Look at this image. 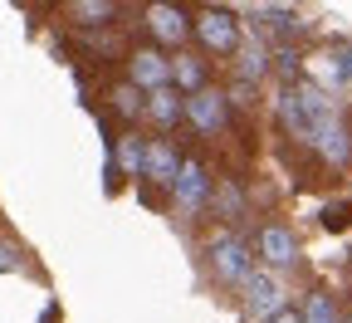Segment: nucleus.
I'll list each match as a JSON object with an SVG mask.
<instances>
[{"instance_id": "nucleus-3", "label": "nucleus", "mask_w": 352, "mask_h": 323, "mask_svg": "<svg viewBox=\"0 0 352 323\" xmlns=\"http://www.w3.org/2000/svg\"><path fill=\"white\" fill-rule=\"evenodd\" d=\"M196 39L206 44L210 54H240V20L230 15V10H201V20H196Z\"/></svg>"}, {"instance_id": "nucleus-17", "label": "nucleus", "mask_w": 352, "mask_h": 323, "mask_svg": "<svg viewBox=\"0 0 352 323\" xmlns=\"http://www.w3.org/2000/svg\"><path fill=\"white\" fill-rule=\"evenodd\" d=\"M113 0H78L74 6V20H83V25H103V20H113Z\"/></svg>"}, {"instance_id": "nucleus-6", "label": "nucleus", "mask_w": 352, "mask_h": 323, "mask_svg": "<svg viewBox=\"0 0 352 323\" xmlns=\"http://www.w3.org/2000/svg\"><path fill=\"white\" fill-rule=\"evenodd\" d=\"M127 79L138 94H162V88H171V59L162 50H138L127 59Z\"/></svg>"}, {"instance_id": "nucleus-16", "label": "nucleus", "mask_w": 352, "mask_h": 323, "mask_svg": "<svg viewBox=\"0 0 352 323\" xmlns=\"http://www.w3.org/2000/svg\"><path fill=\"white\" fill-rule=\"evenodd\" d=\"M264 69H270V54H264L259 44H245V50H240V74H245V83L264 79Z\"/></svg>"}, {"instance_id": "nucleus-10", "label": "nucleus", "mask_w": 352, "mask_h": 323, "mask_svg": "<svg viewBox=\"0 0 352 323\" xmlns=\"http://www.w3.org/2000/svg\"><path fill=\"white\" fill-rule=\"evenodd\" d=\"M147 25H152V34L162 39V44H186V34H191V25H186V10H176V6H152L147 10Z\"/></svg>"}, {"instance_id": "nucleus-14", "label": "nucleus", "mask_w": 352, "mask_h": 323, "mask_svg": "<svg viewBox=\"0 0 352 323\" xmlns=\"http://www.w3.org/2000/svg\"><path fill=\"white\" fill-rule=\"evenodd\" d=\"M113 157H118V167H122L127 176H138V171H142V157H147V143H142V137H132V132H127L122 143H118V152H113Z\"/></svg>"}, {"instance_id": "nucleus-8", "label": "nucleus", "mask_w": 352, "mask_h": 323, "mask_svg": "<svg viewBox=\"0 0 352 323\" xmlns=\"http://www.w3.org/2000/svg\"><path fill=\"white\" fill-rule=\"evenodd\" d=\"M254 250H259V260L270 264V269H289L298 260V240H294V230H284V225H264L259 240H254Z\"/></svg>"}, {"instance_id": "nucleus-19", "label": "nucleus", "mask_w": 352, "mask_h": 323, "mask_svg": "<svg viewBox=\"0 0 352 323\" xmlns=\"http://www.w3.org/2000/svg\"><path fill=\"white\" fill-rule=\"evenodd\" d=\"M113 103H118V108H122V113L132 118V113H138V108H142V94H138V88H132V83H127V88H118V94H113Z\"/></svg>"}, {"instance_id": "nucleus-23", "label": "nucleus", "mask_w": 352, "mask_h": 323, "mask_svg": "<svg viewBox=\"0 0 352 323\" xmlns=\"http://www.w3.org/2000/svg\"><path fill=\"white\" fill-rule=\"evenodd\" d=\"M347 88H352V79H347Z\"/></svg>"}, {"instance_id": "nucleus-9", "label": "nucleus", "mask_w": 352, "mask_h": 323, "mask_svg": "<svg viewBox=\"0 0 352 323\" xmlns=\"http://www.w3.org/2000/svg\"><path fill=\"white\" fill-rule=\"evenodd\" d=\"M176 171H182V152H176L166 137H157V143H147V157H142V176L147 181H162V187H171Z\"/></svg>"}, {"instance_id": "nucleus-18", "label": "nucleus", "mask_w": 352, "mask_h": 323, "mask_svg": "<svg viewBox=\"0 0 352 323\" xmlns=\"http://www.w3.org/2000/svg\"><path fill=\"white\" fill-rule=\"evenodd\" d=\"M215 201H220V211H226V216H240V211H245V196H240V187H235V181H226Z\"/></svg>"}, {"instance_id": "nucleus-12", "label": "nucleus", "mask_w": 352, "mask_h": 323, "mask_svg": "<svg viewBox=\"0 0 352 323\" xmlns=\"http://www.w3.org/2000/svg\"><path fill=\"white\" fill-rule=\"evenodd\" d=\"M147 113H152V123L171 127L176 118H182V98H176V88H162V94H147Z\"/></svg>"}, {"instance_id": "nucleus-20", "label": "nucleus", "mask_w": 352, "mask_h": 323, "mask_svg": "<svg viewBox=\"0 0 352 323\" xmlns=\"http://www.w3.org/2000/svg\"><path fill=\"white\" fill-rule=\"evenodd\" d=\"M15 264H20V255L10 245H0V269H15Z\"/></svg>"}, {"instance_id": "nucleus-21", "label": "nucleus", "mask_w": 352, "mask_h": 323, "mask_svg": "<svg viewBox=\"0 0 352 323\" xmlns=\"http://www.w3.org/2000/svg\"><path fill=\"white\" fill-rule=\"evenodd\" d=\"M270 323H303V318H298L294 309H284V313H279V318H270Z\"/></svg>"}, {"instance_id": "nucleus-22", "label": "nucleus", "mask_w": 352, "mask_h": 323, "mask_svg": "<svg viewBox=\"0 0 352 323\" xmlns=\"http://www.w3.org/2000/svg\"><path fill=\"white\" fill-rule=\"evenodd\" d=\"M342 323H352V318H342Z\"/></svg>"}, {"instance_id": "nucleus-7", "label": "nucleus", "mask_w": 352, "mask_h": 323, "mask_svg": "<svg viewBox=\"0 0 352 323\" xmlns=\"http://www.w3.org/2000/svg\"><path fill=\"white\" fill-rule=\"evenodd\" d=\"M308 143H314V152H318L328 167H347V162H352V137H347L342 118H328V123H318Z\"/></svg>"}, {"instance_id": "nucleus-13", "label": "nucleus", "mask_w": 352, "mask_h": 323, "mask_svg": "<svg viewBox=\"0 0 352 323\" xmlns=\"http://www.w3.org/2000/svg\"><path fill=\"white\" fill-rule=\"evenodd\" d=\"M298 318H303V323H342V313H338V304H333L328 294H308L303 309H298Z\"/></svg>"}, {"instance_id": "nucleus-5", "label": "nucleus", "mask_w": 352, "mask_h": 323, "mask_svg": "<svg viewBox=\"0 0 352 323\" xmlns=\"http://www.w3.org/2000/svg\"><path fill=\"white\" fill-rule=\"evenodd\" d=\"M240 294H245V313L250 318H279L284 313V284L274 280V274H264V269H254L250 280L240 284Z\"/></svg>"}, {"instance_id": "nucleus-2", "label": "nucleus", "mask_w": 352, "mask_h": 323, "mask_svg": "<svg viewBox=\"0 0 352 323\" xmlns=\"http://www.w3.org/2000/svg\"><path fill=\"white\" fill-rule=\"evenodd\" d=\"M226 94L220 88H201V94L182 98V118L201 132V137H215V132H226Z\"/></svg>"}, {"instance_id": "nucleus-4", "label": "nucleus", "mask_w": 352, "mask_h": 323, "mask_svg": "<svg viewBox=\"0 0 352 323\" xmlns=\"http://www.w3.org/2000/svg\"><path fill=\"white\" fill-rule=\"evenodd\" d=\"M171 201H176L182 216H196L210 201V176H206V167L196 157H182V171H176V181H171Z\"/></svg>"}, {"instance_id": "nucleus-1", "label": "nucleus", "mask_w": 352, "mask_h": 323, "mask_svg": "<svg viewBox=\"0 0 352 323\" xmlns=\"http://www.w3.org/2000/svg\"><path fill=\"white\" fill-rule=\"evenodd\" d=\"M210 264H215V274L226 284H245L250 274H254V260H250V245L240 240V236H215L210 240Z\"/></svg>"}, {"instance_id": "nucleus-15", "label": "nucleus", "mask_w": 352, "mask_h": 323, "mask_svg": "<svg viewBox=\"0 0 352 323\" xmlns=\"http://www.w3.org/2000/svg\"><path fill=\"white\" fill-rule=\"evenodd\" d=\"M279 113H284V127H289L294 137H303V143L314 137V127H308V118H303V108H298V98H294V88L279 98Z\"/></svg>"}, {"instance_id": "nucleus-11", "label": "nucleus", "mask_w": 352, "mask_h": 323, "mask_svg": "<svg viewBox=\"0 0 352 323\" xmlns=\"http://www.w3.org/2000/svg\"><path fill=\"white\" fill-rule=\"evenodd\" d=\"M171 88H176V94H186V98L201 94V88H206V64H201L196 54L182 50V54L171 59Z\"/></svg>"}]
</instances>
